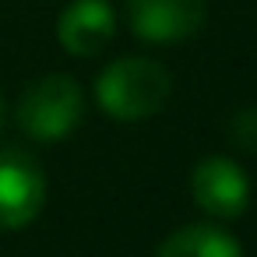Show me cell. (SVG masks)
Listing matches in <instances>:
<instances>
[{"label": "cell", "instance_id": "cell-9", "mask_svg": "<svg viewBox=\"0 0 257 257\" xmlns=\"http://www.w3.org/2000/svg\"><path fill=\"white\" fill-rule=\"evenodd\" d=\"M4 116H8V106H4V95H0V131H4Z\"/></svg>", "mask_w": 257, "mask_h": 257}, {"label": "cell", "instance_id": "cell-5", "mask_svg": "<svg viewBox=\"0 0 257 257\" xmlns=\"http://www.w3.org/2000/svg\"><path fill=\"white\" fill-rule=\"evenodd\" d=\"M190 194L197 208L215 218H239L250 204V180L229 155H208L190 173Z\"/></svg>", "mask_w": 257, "mask_h": 257}, {"label": "cell", "instance_id": "cell-4", "mask_svg": "<svg viewBox=\"0 0 257 257\" xmlns=\"http://www.w3.org/2000/svg\"><path fill=\"white\" fill-rule=\"evenodd\" d=\"M208 18L204 0H127V22L141 43L169 46L190 39Z\"/></svg>", "mask_w": 257, "mask_h": 257}, {"label": "cell", "instance_id": "cell-6", "mask_svg": "<svg viewBox=\"0 0 257 257\" xmlns=\"http://www.w3.org/2000/svg\"><path fill=\"white\" fill-rule=\"evenodd\" d=\"M116 32V11L109 0H74L57 22V39L71 57H95Z\"/></svg>", "mask_w": 257, "mask_h": 257}, {"label": "cell", "instance_id": "cell-3", "mask_svg": "<svg viewBox=\"0 0 257 257\" xmlns=\"http://www.w3.org/2000/svg\"><path fill=\"white\" fill-rule=\"evenodd\" d=\"M46 201V173L39 159L18 145L0 148V229H25Z\"/></svg>", "mask_w": 257, "mask_h": 257}, {"label": "cell", "instance_id": "cell-2", "mask_svg": "<svg viewBox=\"0 0 257 257\" xmlns=\"http://www.w3.org/2000/svg\"><path fill=\"white\" fill-rule=\"evenodd\" d=\"M85 113V92L67 74H46L18 99V127L36 141L67 138Z\"/></svg>", "mask_w": 257, "mask_h": 257}, {"label": "cell", "instance_id": "cell-1", "mask_svg": "<svg viewBox=\"0 0 257 257\" xmlns=\"http://www.w3.org/2000/svg\"><path fill=\"white\" fill-rule=\"evenodd\" d=\"M169 88H173V81L162 64H155L148 57H120L99 74L95 102L113 120L134 123V120L159 113L169 99Z\"/></svg>", "mask_w": 257, "mask_h": 257}, {"label": "cell", "instance_id": "cell-8", "mask_svg": "<svg viewBox=\"0 0 257 257\" xmlns=\"http://www.w3.org/2000/svg\"><path fill=\"white\" fill-rule=\"evenodd\" d=\"M225 134H229V141H232L236 148H243V152L257 155V106H246V109L232 113V116H229Z\"/></svg>", "mask_w": 257, "mask_h": 257}, {"label": "cell", "instance_id": "cell-7", "mask_svg": "<svg viewBox=\"0 0 257 257\" xmlns=\"http://www.w3.org/2000/svg\"><path fill=\"white\" fill-rule=\"evenodd\" d=\"M159 257H243V246L218 225H183L159 246Z\"/></svg>", "mask_w": 257, "mask_h": 257}]
</instances>
